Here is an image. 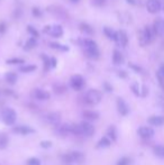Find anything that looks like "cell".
Here are the masks:
<instances>
[{
  "label": "cell",
  "instance_id": "1",
  "mask_svg": "<svg viewBox=\"0 0 164 165\" xmlns=\"http://www.w3.org/2000/svg\"><path fill=\"white\" fill-rule=\"evenodd\" d=\"M102 99V93L100 91L96 90V89H90L86 92L81 101L83 102L87 106H94V104H98Z\"/></svg>",
  "mask_w": 164,
  "mask_h": 165
},
{
  "label": "cell",
  "instance_id": "2",
  "mask_svg": "<svg viewBox=\"0 0 164 165\" xmlns=\"http://www.w3.org/2000/svg\"><path fill=\"white\" fill-rule=\"evenodd\" d=\"M155 36H156V34H155V32H154L153 27L145 26L144 27V29L138 32V42H140V45L146 46L147 44L153 42Z\"/></svg>",
  "mask_w": 164,
  "mask_h": 165
},
{
  "label": "cell",
  "instance_id": "3",
  "mask_svg": "<svg viewBox=\"0 0 164 165\" xmlns=\"http://www.w3.org/2000/svg\"><path fill=\"white\" fill-rule=\"evenodd\" d=\"M1 119L8 126H13V124L16 123L17 119V114L16 111L11 108H5L1 111Z\"/></svg>",
  "mask_w": 164,
  "mask_h": 165
},
{
  "label": "cell",
  "instance_id": "4",
  "mask_svg": "<svg viewBox=\"0 0 164 165\" xmlns=\"http://www.w3.org/2000/svg\"><path fill=\"white\" fill-rule=\"evenodd\" d=\"M79 128H80V135L86 136V137H91L94 135V127L92 124H90L88 120L82 121L79 124Z\"/></svg>",
  "mask_w": 164,
  "mask_h": 165
},
{
  "label": "cell",
  "instance_id": "5",
  "mask_svg": "<svg viewBox=\"0 0 164 165\" xmlns=\"http://www.w3.org/2000/svg\"><path fill=\"white\" fill-rule=\"evenodd\" d=\"M70 84H71V88L73 90L76 91H80L84 88V84H86V81H84L83 77L82 75H79V74H76L71 77L70 79Z\"/></svg>",
  "mask_w": 164,
  "mask_h": 165
},
{
  "label": "cell",
  "instance_id": "6",
  "mask_svg": "<svg viewBox=\"0 0 164 165\" xmlns=\"http://www.w3.org/2000/svg\"><path fill=\"white\" fill-rule=\"evenodd\" d=\"M44 33L52 37H55V38H59L61 37L63 35V28L61 25H52V26H46L44 28Z\"/></svg>",
  "mask_w": 164,
  "mask_h": 165
},
{
  "label": "cell",
  "instance_id": "7",
  "mask_svg": "<svg viewBox=\"0 0 164 165\" xmlns=\"http://www.w3.org/2000/svg\"><path fill=\"white\" fill-rule=\"evenodd\" d=\"M162 8L160 0H146V9L150 13H157Z\"/></svg>",
  "mask_w": 164,
  "mask_h": 165
},
{
  "label": "cell",
  "instance_id": "8",
  "mask_svg": "<svg viewBox=\"0 0 164 165\" xmlns=\"http://www.w3.org/2000/svg\"><path fill=\"white\" fill-rule=\"evenodd\" d=\"M137 134L143 139H150L154 136V130H153V128H151V127L142 126V127L138 128Z\"/></svg>",
  "mask_w": 164,
  "mask_h": 165
},
{
  "label": "cell",
  "instance_id": "9",
  "mask_svg": "<svg viewBox=\"0 0 164 165\" xmlns=\"http://www.w3.org/2000/svg\"><path fill=\"white\" fill-rule=\"evenodd\" d=\"M44 119L47 124L51 125H56L61 121V114L59 112H49L44 116Z\"/></svg>",
  "mask_w": 164,
  "mask_h": 165
},
{
  "label": "cell",
  "instance_id": "10",
  "mask_svg": "<svg viewBox=\"0 0 164 165\" xmlns=\"http://www.w3.org/2000/svg\"><path fill=\"white\" fill-rule=\"evenodd\" d=\"M116 104H117V110H118V112L121 114V116H127V114H129V108H128V106H127L126 101H125L124 99L117 98V102H116Z\"/></svg>",
  "mask_w": 164,
  "mask_h": 165
},
{
  "label": "cell",
  "instance_id": "11",
  "mask_svg": "<svg viewBox=\"0 0 164 165\" xmlns=\"http://www.w3.org/2000/svg\"><path fill=\"white\" fill-rule=\"evenodd\" d=\"M47 10L50 11L51 13L55 15V16L60 17V18H66L67 17V13L62 7H59V6H53V7H49Z\"/></svg>",
  "mask_w": 164,
  "mask_h": 165
},
{
  "label": "cell",
  "instance_id": "12",
  "mask_svg": "<svg viewBox=\"0 0 164 165\" xmlns=\"http://www.w3.org/2000/svg\"><path fill=\"white\" fill-rule=\"evenodd\" d=\"M153 29L156 36H162L164 34V21L161 18H157L153 24Z\"/></svg>",
  "mask_w": 164,
  "mask_h": 165
},
{
  "label": "cell",
  "instance_id": "13",
  "mask_svg": "<svg viewBox=\"0 0 164 165\" xmlns=\"http://www.w3.org/2000/svg\"><path fill=\"white\" fill-rule=\"evenodd\" d=\"M103 34L107 36V38L114 40V42H118V32L111 29L110 27H103Z\"/></svg>",
  "mask_w": 164,
  "mask_h": 165
},
{
  "label": "cell",
  "instance_id": "14",
  "mask_svg": "<svg viewBox=\"0 0 164 165\" xmlns=\"http://www.w3.org/2000/svg\"><path fill=\"white\" fill-rule=\"evenodd\" d=\"M118 45H120L121 47H126L128 45V35L125 30H119L118 32Z\"/></svg>",
  "mask_w": 164,
  "mask_h": 165
},
{
  "label": "cell",
  "instance_id": "15",
  "mask_svg": "<svg viewBox=\"0 0 164 165\" xmlns=\"http://www.w3.org/2000/svg\"><path fill=\"white\" fill-rule=\"evenodd\" d=\"M13 133L16 134H20V135H28V134H33L34 133V129L30 127H27V126H16L13 127Z\"/></svg>",
  "mask_w": 164,
  "mask_h": 165
},
{
  "label": "cell",
  "instance_id": "16",
  "mask_svg": "<svg viewBox=\"0 0 164 165\" xmlns=\"http://www.w3.org/2000/svg\"><path fill=\"white\" fill-rule=\"evenodd\" d=\"M34 97L38 100H47L51 98L50 92H47L46 90H42V89H36L34 90Z\"/></svg>",
  "mask_w": 164,
  "mask_h": 165
},
{
  "label": "cell",
  "instance_id": "17",
  "mask_svg": "<svg viewBox=\"0 0 164 165\" xmlns=\"http://www.w3.org/2000/svg\"><path fill=\"white\" fill-rule=\"evenodd\" d=\"M147 123L152 126L159 127V126L164 125V117L163 116H152L147 119Z\"/></svg>",
  "mask_w": 164,
  "mask_h": 165
},
{
  "label": "cell",
  "instance_id": "18",
  "mask_svg": "<svg viewBox=\"0 0 164 165\" xmlns=\"http://www.w3.org/2000/svg\"><path fill=\"white\" fill-rule=\"evenodd\" d=\"M82 117L88 121H93L99 118V114L97 111H92V110H84L82 112Z\"/></svg>",
  "mask_w": 164,
  "mask_h": 165
},
{
  "label": "cell",
  "instance_id": "19",
  "mask_svg": "<svg viewBox=\"0 0 164 165\" xmlns=\"http://www.w3.org/2000/svg\"><path fill=\"white\" fill-rule=\"evenodd\" d=\"M80 43H81V45L84 47V50H98L97 43L92 40L87 38V40H82Z\"/></svg>",
  "mask_w": 164,
  "mask_h": 165
},
{
  "label": "cell",
  "instance_id": "20",
  "mask_svg": "<svg viewBox=\"0 0 164 165\" xmlns=\"http://www.w3.org/2000/svg\"><path fill=\"white\" fill-rule=\"evenodd\" d=\"M123 62H124V56H123V54H121L118 50H114L113 63L115 64V65H120V64H123Z\"/></svg>",
  "mask_w": 164,
  "mask_h": 165
},
{
  "label": "cell",
  "instance_id": "21",
  "mask_svg": "<svg viewBox=\"0 0 164 165\" xmlns=\"http://www.w3.org/2000/svg\"><path fill=\"white\" fill-rule=\"evenodd\" d=\"M36 45H37V38L33 37L32 36V37L26 42L24 50H26V51H30V50H33L34 47H36Z\"/></svg>",
  "mask_w": 164,
  "mask_h": 165
},
{
  "label": "cell",
  "instance_id": "22",
  "mask_svg": "<svg viewBox=\"0 0 164 165\" xmlns=\"http://www.w3.org/2000/svg\"><path fill=\"white\" fill-rule=\"evenodd\" d=\"M111 144V139L109 138V137H102L101 139L99 141V143L97 144V147H99V148H107V147H109Z\"/></svg>",
  "mask_w": 164,
  "mask_h": 165
},
{
  "label": "cell",
  "instance_id": "23",
  "mask_svg": "<svg viewBox=\"0 0 164 165\" xmlns=\"http://www.w3.org/2000/svg\"><path fill=\"white\" fill-rule=\"evenodd\" d=\"M71 156L73 158V162L77 163H82L84 162V154L81 152H71Z\"/></svg>",
  "mask_w": 164,
  "mask_h": 165
},
{
  "label": "cell",
  "instance_id": "24",
  "mask_svg": "<svg viewBox=\"0 0 164 165\" xmlns=\"http://www.w3.org/2000/svg\"><path fill=\"white\" fill-rule=\"evenodd\" d=\"M79 27H80L81 32L86 33L87 35H93V29H92V27L90 26V25L86 24V23H81V24L79 25Z\"/></svg>",
  "mask_w": 164,
  "mask_h": 165
},
{
  "label": "cell",
  "instance_id": "25",
  "mask_svg": "<svg viewBox=\"0 0 164 165\" xmlns=\"http://www.w3.org/2000/svg\"><path fill=\"white\" fill-rule=\"evenodd\" d=\"M84 53L89 59L97 60L99 57V50H84Z\"/></svg>",
  "mask_w": 164,
  "mask_h": 165
},
{
  "label": "cell",
  "instance_id": "26",
  "mask_svg": "<svg viewBox=\"0 0 164 165\" xmlns=\"http://www.w3.org/2000/svg\"><path fill=\"white\" fill-rule=\"evenodd\" d=\"M40 59L43 60V63H44V71L47 72L50 69H51V59L46 54H42L40 55Z\"/></svg>",
  "mask_w": 164,
  "mask_h": 165
},
{
  "label": "cell",
  "instance_id": "27",
  "mask_svg": "<svg viewBox=\"0 0 164 165\" xmlns=\"http://www.w3.org/2000/svg\"><path fill=\"white\" fill-rule=\"evenodd\" d=\"M153 153L157 157L164 158V145H156L153 148Z\"/></svg>",
  "mask_w": 164,
  "mask_h": 165
},
{
  "label": "cell",
  "instance_id": "28",
  "mask_svg": "<svg viewBox=\"0 0 164 165\" xmlns=\"http://www.w3.org/2000/svg\"><path fill=\"white\" fill-rule=\"evenodd\" d=\"M107 135H108V137L111 139V141H116V139H117V130H116L115 126H110V127L108 128Z\"/></svg>",
  "mask_w": 164,
  "mask_h": 165
},
{
  "label": "cell",
  "instance_id": "29",
  "mask_svg": "<svg viewBox=\"0 0 164 165\" xmlns=\"http://www.w3.org/2000/svg\"><path fill=\"white\" fill-rule=\"evenodd\" d=\"M37 69L36 65H33V64H29V65H23V67H19V71L23 73H30L33 71H35Z\"/></svg>",
  "mask_w": 164,
  "mask_h": 165
},
{
  "label": "cell",
  "instance_id": "30",
  "mask_svg": "<svg viewBox=\"0 0 164 165\" xmlns=\"http://www.w3.org/2000/svg\"><path fill=\"white\" fill-rule=\"evenodd\" d=\"M6 81L9 83V84H15L17 81V74L13 72H8L6 74Z\"/></svg>",
  "mask_w": 164,
  "mask_h": 165
},
{
  "label": "cell",
  "instance_id": "31",
  "mask_svg": "<svg viewBox=\"0 0 164 165\" xmlns=\"http://www.w3.org/2000/svg\"><path fill=\"white\" fill-rule=\"evenodd\" d=\"M52 48L54 50H57V51H62V52H66L69 51V47L66 45H62V44H59V43H51L50 44Z\"/></svg>",
  "mask_w": 164,
  "mask_h": 165
},
{
  "label": "cell",
  "instance_id": "32",
  "mask_svg": "<svg viewBox=\"0 0 164 165\" xmlns=\"http://www.w3.org/2000/svg\"><path fill=\"white\" fill-rule=\"evenodd\" d=\"M7 145H8V136L6 134H0V148H6Z\"/></svg>",
  "mask_w": 164,
  "mask_h": 165
},
{
  "label": "cell",
  "instance_id": "33",
  "mask_svg": "<svg viewBox=\"0 0 164 165\" xmlns=\"http://www.w3.org/2000/svg\"><path fill=\"white\" fill-rule=\"evenodd\" d=\"M53 89L55 91V93H57V94H62V93L66 92V87L64 84H55L53 87Z\"/></svg>",
  "mask_w": 164,
  "mask_h": 165
},
{
  "label": "cell",
  "instance_id": "34",
  "mask_svg": "<svg viewBox=\"0 0 164 165\" xmlns=\"http://www.w3.org/2000/svg\"><path fill=\"white\" fill-rule=\"evenodd\" d=\"M27 32L29 33L33 37H36V38L40 37V33H38L37 29H36V28H34L32 25H28V26H27Z\"/></svg>",
  "mask_w": 164,
  "mask_h": 165
},
{
  "label": "cell",
  "instance_id": "35",
  "mask_svg": "<svg viewBox=\"0 0 164 165\" xmlns=\"http://www.w3.org/2000/svg\"><path fill=\"white\" fill-rule=\"evenodd\" d=\"M7 64H24L25 61L23 59H18V57H13V59H9L6 61Z\"/></svg>",
  "mask_w": 164,
  "mask_h": 165
},
{
  "label": "cell",
  "instance_id": "36",
  "mask_svg": "<svg viewBox=\"0 0 164 165\" xmlns=\"http://www.w3.org/2000/svg\"><path fill=\"white\" fill-rule=\"evenodd\" d=\"M130 89H132V91L134 92L135 96H140V87H138V83L137 82H134L132 84V87H130Z\"/></svg>",
  "mask_w": 164,
  "mask_h": 165
},
{
  "label": "cell",
  "instance_id": "37",
  "mask_svg": "<svg viewBox=\"0 0 164 165\" xmlns=\"http://www.w3.org/2000/svg\"><path fill=\"white\" fill-rule=\"evenodd\" d=\"M62 161L64 163H66V164H70V163H73V158L72 156H71V154L69 153V154H65L62 156Z\"/></svg>",
  "mask_w": 164,
  "mask_h": 165
},
{
  "label": "cell",
  "instance_id": "38",
  "mask_svg": "<svg viewBox=\"0 0 164 165\" xmlns=\"http://www.w3.org/2000/svg\"><path fill=\"white\" fill-rule=\"evenodd\" d=\"M129 164H130V160H129L128 157H121L116 165H129Z\"/></svg>",
  "mask_w": 164,
  "mask_h": 165
},
{
  "label": "cell",
  "instance_id": "39",
  "mask_svg": "<svg viewBox=\"0 0 164 165\" xmlns=\"http://www.w3.org/2000/svg\"><path fill=\"white\" fill-rule=\"evenodd\" d=\"M128 67H130L132 70H134L135 72H137V73H142L143 72V69L140 67H138V65H136V64L134 63H129L128 64Z\"/></svg>",
  "mask_w": 164,
  "mask_h": 165
},
{
  "label": "cell",
  "instance_id": "40",
  "mask_svg": "<svg viewBox=\"0 0 164 165\" xmlns=\"http://www.w3.org/2000/svg\"><path fill=\"white\" fill-rule=\"evenodd\" d=\"M156 77H162V79H164V63L160 65L159 70H157V72H156Z\"/></svg>",
  "mask_w": 164,
  "mask_h": 165
},
{
  "label": "cell",
  "instance_id": "41",
  "mask_svg": "<svg viewBox=\"0 0 164 165\" xmlns=\"http://www.w3.org/2000/svg\"><path fill=\"white\" fill-rule=\"evenodd\" d=\"M27 163H28V165H40V161L38 160V158H36V157L29 158Z\"/></svg>",
  "mask_w": 164,
  "mask_h": 165
},
{
  "label": "cell",
  "instance_id": "42",
  "mask_svg": "<svg viewBox=\"0 0 164 165\" xmlns=\"http://www.w3.org/2000/svg\"><path fill=\"white\" fill-rule=\"evenodd\" d=\"M32 13H33V15L35 17H40L42 16V10H40L38 7H34L33 8V10H32Z\"/></svg>",
  "mask_w": 164,
  "mask_h": 165
},
{
  "label": "cell",
  "instance_id": "43",
  "mask_svg": "<svg viewBox=\"0 0 164 165\" xmlns=\"http://www.w3.org/2000/svg\"><path fill=\"white\" fill-rule=\"evenodd\" d=\"M40 146L43 147V148H50L52 146V143L50 141H44L40 143Z\"/></svg>",
  "mask_w": 164,
  "mask_h": 165
},
{
  "label": "cell",
  "instance_id": "44",
  "mask_svg": "<svg viewBox=\"0 0 164 165\" xmlns=\"http://www.w3.org/2000/svg\"><path fill=\"white\" fill-rule=\"evenodd\" d=\"M105 3H106V0H92V3H93L94 6H98V7L103 6Z\"/></svg>",
  "mask_w": 164,
  "mask_h": 165
},
{
  "label": "cell",
  "instance_id": "45",
  "mask_svg": "<svg viewBox=\"0 0 164 165\" xmlns=\"http://www.w3.org/2000/svg\"><path fill=\"white\" fill-rule=\"evenodd\" d=\"M103 88H105V90L107 91V92H111V91H113V87H111L108 82L103 83Z\"/></svg>",
  "mask_w": 164,
  "mask_h": 165
},
{
  "label": "cell",
  "instance_id": "46",
  "mask_svg": "<svg viewBox=\"0 0 164 165\" xmlns=\"http://www.w3.org/2000/svg\"><path fill=\"white\" fill-rule=\"evenodd\" d=\"M147 93H148V89H147V87L146 85H143L142 87V97H146L147 96Z\"/></svg>",
  "mask_w": 164,
  "mask_h": 165
},
{
  "label": "cell",
  "instance_id": "47",
  "mask_svg": "<svg viewBox=\"0 0 164 165\" xmlns=\"http://www.w3.org/2000/svg\"><path fill=\"white\" fill-rule=\"evenodd\" d=\"M56 59H55V57H51V67H56Z\"/></svg>",
  "mask_w": 164,
  "mask_h": 165
},
{
  "label": "cell",
  "instance_id": "48",
  "mask_svg": "<svg viewBox=\"0 0 164 165\" xmlns=\"http://www.w3.org/2000/svg\"><path fill=\"white\" fill-rule=\"evenodd\" d=\"M118 75H119L120 77H123V79H126V77H127V73L125 72V71H119V72H118Z\"/></svg>",
  "mask_w": 164,
  "mask_h": 165
},
{
  "label": "cell",
  "instance_id": "49",
  "mask_svg": "<svg viewBox=\"0 0 164 165\" xmlns=\"http://www.w3.org/2000/svg\"><path fill=\"white\" fill-rule=\"evenodd\" d=\"M6 30V24L5 23H0V33H5Z\"/></svg>",
  "mask_w": 164,
  "mask_h": 165
},
{
  "label": "cell",
  "instance_id": "50",
  "mask_svg": "<svg viewBox=\"0 0 164 165\" xmlns=\"http://www.w3.org/2000/svg\"><path fill=\"white\" fill-rule=\"evenodd\" d=\"M129 5H136V0H126Z\"/></svg>",
  "mask_w": 164,
  "mask_h": 165
},
{
  "label": "cell",
  "instance_id": "51",
  "mask_svg": "<svg viewBox=\"0 0 164 165\" xmlns=\"http://www.w3.org/2000/svg\"><path fill=\"white\" fill-rule=\"evenodd\" d=\"M70 1H72V3H78L79 0H70Z\"/></svg>",
  "mask_w": 164,
  "mask_h": 165
}]
</instances>
